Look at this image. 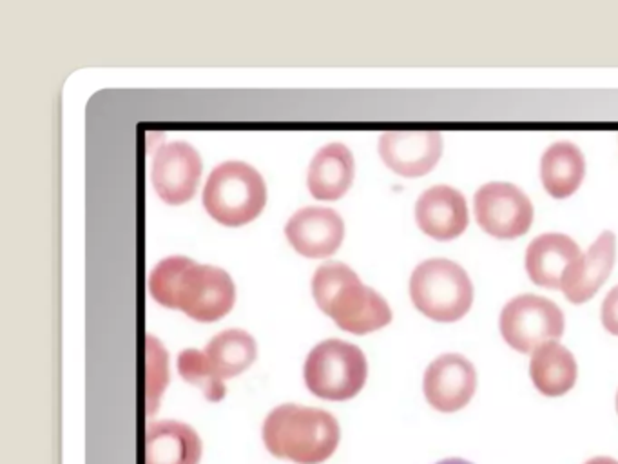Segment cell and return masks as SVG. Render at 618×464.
<instances>
[{
	"instance_id": "obj_9",
	"label": "cell",
	"mask_w": 618,
	"mask_h": 464,
	"mask_svg": "<svg viewBox=\"0 0 618 464\" xmlns=\"http://www.w3.org/2000/svg\"><path fill=\"white\" fill-rule=\"evenodd\" d=\"M200 153L187 142H169L160 146L153 158L151 180L157 195L169 206L189 202L202 177Z\"/></svg>"
},
{
	"instance_id": "obj_1",
	"label": "cell",
	"mask_w": 618,
	"mask_h": 464,
	"mask_svg": "<svg viewBox=\"0 0 618 464\" xmlns=\"http://www.w3.org/2000/svg\"><path fill=\"white\" fill-rule=\"evenodd\" d=\"M149 292L162 307L178 308L200 323L221 319L236 301L234 281L223 268L187 256L162 259L149 274Z\"/></svg>"
},
{
	"instance_id": "obj_11",
	"label": "cell",
	"mask_w": 618,
	"mask_h": 464,
	"mask_svg": "<svg viewBox=\"0 0 618 464\" xmlns=\"http://www.w3.org/2000/svg\"><path fill=\"white\" fill-rule=\"evenodd\" d=\"M383 162L405 178L422 177L442 155V136L437 131H389L380 138Z\"/></svg>"
},
{
	"instance_id": "obj_4",
	"label": "cell",
	"mask_w": 618,
	"mask_h": 464,
	"mask_svg": "<svg viewBox=\"0 0 618 464\" xmlns=\"http://www.w3.org/2000/svg\"><path fill=\"white\" fill-rule=\"evenodd\" d=\"M202 200L212 220L239 227L256 220L265 209L267 184L252 166L228 160L208 175Z\"/></svg>"
},
{
	"instance_id": "obj_18",
	"label": "cell",
	"mask_w": 618,
	"mask_h": 464,
	"mask_svg": "<svg viewBox=\"0 0 618 464\" xmlns=\"http://www.w3.org/2000/svg\"><path fill=\"white\" fill-rule=\"evenodd\" d=\"M530 376L542 396H564L577 383L575 356L559 341H548L532 352Z\"/></svg>"
},
{
	"instance_id": "obj_6",
	"label": "cell",
	"mask_w": 618,
	"mask_h": 464,
	"mask_svg": "<svg viewBox=\"0 0 618 464\" xmlns=\"http://www.w3.org/2000/svg\"><path fill=\"white\" fill-rule=\"evenodd\" d=\"M303 376L314 396L327 401H347L356 398L367 383V356L352 343L327 339L310 350Z\"/></svg>"
},
{
	"instance_id": "obj_13",
	"label": "cell",
	"mask_w": 618,
	"mask_h": 464,
	"mask_svg": "<svg viewBox=\"0 0 618 464\" xmlns=\"http://www.w3.org/2000/svg\"><path fill=\"white\" fill-rule=\"evenodd\" d=\"M419 229L435 239H453L468 227V206L461 191L450 186L426 189L415 204Z\"/></svg>"
},
{
	"instance_id": "obj_2",
	"label": "cell",
	"mask_w": 618,
	"mask_h": 464,
	"mask_svg": "<svg viewBox=\"0 0 618 464\" xmlns=\"http://www.w3.org/2000/svg\"><path fill=\"white\" fill-rule=\"evenodd\" d=\"M267 450L296 464H321L334 456L341 441L338 419L319 409L279 405L265 419L261 430Z\"/></svg>"
},
{
	"instance_id": "obj_23",
	"label": "cell",
	"mask_w": 618,
	"mask_h": 464,
	"mask_svg": "<svg viewBox=\"0 0 618 464\" xmlns=\"http://www.w3.org/2000/svg\"><path fill=\"white\" fill-rule=\"evenodd\" d=\"M601 318H603V325L610 334L618 336V285L613 287L604 303H603V310H601Z\"/></svg>"
},
{
	"instance_id": "obj_3",
	"label": "cell",
	"mask_w": 618,
	"mask_h": 464,
	"mask_svg": "<svg viewBox=\"0 0 618 464\" xmlns=\"http://www.w3.org/2000/svg\"><path fill=\"white\" fill-rule=\"evenodd\" d=\"M312 294L318 307L345 332L369 334L392 321L387 299L341 261H327L314 272Z\"/></svg>"
},
{
	"instance_id": "obj_26",
	"label": "cell",
	"mask_w": 618,
	"mask_h": 464,
	"mask_svg": "<svg viewBox=\"0 0 618 464\" xmlns=\"http://www.w3.org/2000/svg\"><path fill=\"white\" fill-rule=\"evenodd\" d=\"M617 412H618V392H617Z\"/></svg>"
},
{
	"instance_id": "obj_10",
	"label": "cell",
	"mask_w": 618,
	"mask_h": 464,
	"mask_svg": "<svg viewBox=\"0 0 618 464\" xmlns=\"http://www.w3.org/2000/svg\"><path fill=\"white\" fill-rule=\"evenodd\" d=\"M477 388V372L471 361L461 354L435 358L422 379V392L428 405L439 412L451 414L464 409Z\"/></svg>"
},
{
	"instance_id": "obj_16",
	"label": "cell",
	"mask_w": 618,
	"mask_h": 464,
	"mask_svg": "<svg viewBox=\"0 0 618 464\" xmlns=\"http://www.w3.org/2000/svg\"><path fill=\"white\" fill-rule=\"evenodd\" d=\"M202 439L180 421H153L146 432V464H198Z\"/></svg>"
},
{
	"instance_id": "obj_19",
	"label": "cell",
	"mask_w": 618,
	"mask_h": 464,
	"mask_svg": "<svg viewBox=\"0 0 618 464\" xmlns=\"http://www.w3.org/2000/svg\"><path fill=\"white\" fill-rule=\"evenodd\" d=\"M586 175V158L572 142H559L548 147L541 160V180L553 198L572 197Z\"/></svg>"
},
{
	"instance_id": "obj_17",
	"label": "cell",
	"mask_w": 618,
	"mask_h": 464,
	"mask_svg": "<svg viewBox=\"0 0 618 464\" xmlns=\"http://www.w3.org/2000/svg\"><path fill=\"white\" fill-rule=\"evenodd\" d=\"M356 162L343 144H329L316 153L309 166L307 186L314 198L323 202L339 200L352 186Z\"/></svg>"
},
{
	"instance_id": "obj_12",
	"label": "cell",
	"mask_w": 618,
	"mask_h": 464,
	"mask_svg": "<svg viewBox=\"0 0 618 464\" xmlns=\"http://www.w3.org/2000/svg\"><path fill=\"white\" fill-rule=\"evenodd\" d=\"M285 236L299 254L307 257H327L341 247L345 224L334 209L303 207L289 218Z\"/></svg>"
},
{
	"instance_id": "obj_8",
	"label": "cell",
	"mask_w": 618,
	"mask_h": 464,
	"mask_svg": "<svg viewBox=\"0 0 618 464\" xmlns=\"http://www.w3.org/2000/svg\"><path fill=\"white\" fill-rule=\"evenodd\" d=\"M473 204L479 226L495 237L512 239L532 227L533 204L513 184L490 182L475 193Z\"/></svg>"
},
{
	"instance_id": "obj_25",
	"label": "cell",
	"mask_w": 618,
	"mask_h": 464,
	"mask_svg": "<svg viewBox=\"0 0 618 464\" xmlns=\"http://www.w3.org/2000/svg\"><path fill=\"white\" fill-rule=\"evenodd\" d=\"M437 464H473L470 461H464V459H459V458H450V459H444V461H439Z\"/></svg>"
},
{
	"instance_id": "obj_24",
	"label": "cell",
	"mask_w": 618,
	"mask_h": 464,
	"mask_svg": "<svg viewBox=\"0 0 618 464\" xmlns=\"http://www.w3.org/2000/svg\"><path fill=\"white\" fill-rule=\"evenodd\" d=\"M584 464H618L617 459L613 458H593L590 461H586Z\"/></svg>"
},
{
	"instance_id": "obj_15",
	"label": "cell",
	"mask_w": 618,
	"mask_h": 464,
	"mask_svg": "<svg viewBox=\"0 0 618 464\" xmlns=\"http://www.w3.org/2000/svg\"><path fill=\"white\" fill-rule=\"evenodd\" d=\"M617 256V239L612 231H604L595 243L581 254L568 270L562 290L572 303L592 299L608 279Z\"/></svg>"
},
{
	"instance_id": "obj_5",
	"label": "cell",
	"mask_w": 618,
	"mask_h": 464,
	"mask_svg": "<svg viewBox=\"0 0 618 464\" xmlns=\"http://www.w3.org/2000/svg\"><path fill=\"white\" fill-rule=\"evenodd\" d=\"M410 298L417 310L433 321L461 319L473 303V285L466 270L444 257L420 261L410 276Z\"/></svg>"
},
{
	"instance_id": "obj_22",
	"label": "cell",
	"mask_w": 618,
	"mask_h": 464,
	"mask_svg": "<svg viewBox=\"0 0 618 464\" xmlns=\"http://www.w3.org/2000/svg\"><path fill=\"white\" fill-rule=\"evenodd\" d=\"M146 403L147 414L153 416L169 385V354L162 341L155 336H146Z\"/></svg>"
},
{
	"instance_id": "obj_20",
	"label": "cell",
	"mask_w": 618,
	"mask_h": 464,
	"mask_svg": "<svg viewBox=\"0 0 618 464\" xmlns=\"http://www.w3.org/2000/svg\"><path fill=\"white\" fill-rule=\"evenodd\" d=\"M254 338L241 328H227L207 343L206 356L221 379L236 378L256 359Z\"/></svg>"
},
{
	"instance_id": "obj_7",
	"label": "cell",
	"mask_w": 618,
	"mask_h": 464,
	"mask_svg": "<svg viewBox=\"0 0 618 464\" xmlns=\"http://www.w3.org/2000/svg\"><path fill=\"white\" fill-rule=\"evenodd\" d=\"M504 341L517 352L530 354L548 341H557L564 332V312L552 299L521 294L510 299L499 319Z\"/></svg>"
},
{
	"instance_id": "obj_21",
	"label": "cell",
	"mask_w": 618,
	"mask_h": 464,
	"mask_svg": "<svg viewBox=\"0 0 618 464\" xmlns=\"http://www.w3.org/2000/svg\"><path fill=\"white\" fill-rule=\"evenodd\" d=\"M178 372L184 378V381L200 388L207 401L218 403L225 398L227 394L225 383L212 368L210 361L207 359L206 352H200L197 348H187L180 352Z\"/></svg>"
},
{
	"instance_id": "obj_14",
	"label": "cell",
	"mask_w": 618,
	"mask_h": 464,
	"mask_svg": "<svg viewBox=\"0 0 618 464\" xmlns=\"http://www.w3.org/2000/svg\"><path fill=\"white\" fill-rule=\"evenodd\" d=\"M581 257V247L573 237L561 232L537 236L526 248V270L533 283L562 288L572 265Z\"/></svg>"
}]
</instances>
